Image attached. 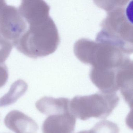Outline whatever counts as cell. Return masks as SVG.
Listing matches in <instances>:
<instances>
[{
	"label": "cell",
	"instance_id": "6",
	"mask_svg": "<svg viewBox=\"0 0 133 133\" xmlns=\"http://www.w3.org/2000/svg\"><path fill=\"white\" fill-rule=\"evenodd\" d=\"M76 119L71 112L52 114L48 116L43 123V133H72Z\"/></svg>",
	"mask_w": 133,
	"mask_h": 133
},
{
	"label": "cell",
	"instance_id": "12",
	"mask_svg": "<svg viewBox=\"0 0 133 133\" xmlns=\"http://www.w3.org/2000/svg\"><path fill=\"white\" fill-rule=\"evenodd\" d=\"M13 43L1 36L0 37V64L4 63L14 47Z\"/></svg>",
	"mask_w": 133,
	"mask_h": 133
},
{
	"label": "cell",
	"instance_id": "16",
	"mask_svg": "<svg viewBox=\"0 0 133 133\" xmlns=\"http://www.w3.org/2000/svg\"><path fill=\"white\" fill-rule=\"evenodd\" d=\"M6 5H7V4L5 1H0V11L3 7Z\"/></svg>",
	"mask_w": 133,
	"mask_h": 133
},
{
	"label": "cell",
	"instance_id": "10",
	"mask_svg": "<svg viewBox=\"0 0 133 133\" xmlns=\"http://www.w3.org/2000/svg\"><path fill=\"white\" fill-rule=\"evenodd\" d=\"M28 85L22 80L12 84L9 91L0 98V107H5L15 103L27 91Z\"/></svg>",
	"mask_w": 133,
	"mask_h": 133
},
{
	"label": "cell",
	"instance_id": "17",
	"mask_svg": "<svg viewBox=\"0 0 133 133\" xmlns=\"http://www.w3.org/2000/svg\"><path fill=\"white\" fill-rule=\"evenodd\" d=\"M77 133H91V132L90 130H83V131H80V132Z\"/></svg>",
	"mask_w": 133,
	"mask_h": 133
},
{
	"label": "cell",
	"instance_id": "2",
	"mask_svg": "<svg viewBox=\"0 0 133 133\" xmlns=\"http://www.w3.org/2000/svg\"><path fill=\"white\" fill-rule=\"evenodd\" d=\"M74 52L80 61L91 65L92 72L117 71L130 60L128 54L112 44L85 38L75 43Z\"/></svg>",
	"mask_w": 133,
	"mask_h": 133
},
{
	"label": "cell",
	"instance_id": "1",
	"mask_svg": "<svg viewBox=\"0 0 133 133\" xmlns=\"http://www.w3.org/2000/svg\"><path fill=\"white\" fill-rule=\"evenodd\" d=\"M50 9L45 2L30 6L23 14L27 27L20 37L14 43L19 52L36 59L55 52L60 42L56 24L50 16Z\"/></svg>",
	"mask_w": 133,
	"mask_h": 133
},
{
	"label": "cell",
	"instance_id": "9",
	"mask_svg": "<svg viewBox=\"0 0 133 133\" xmlns=\"http://www.w3.org/2000/svg\"><path fill=\"white\" fill-rule=\"evenodd\" d=\"M69 99L65 98H54L44 97L37 102L36 106L42 114L50 115L56 113L70 111Z\"/></svg>",
	"mask_w": 133,
	"mask_h": 133
},
{
	"label": "cell",
	"instance_id": "7",
	"mask_svg": "<svg viewBox=\"0 0 133 133\" xmlns=\"http://www.w3.org/2000/svg\"><path fill=\"white\" fill-rule=\"evenodd\" d=\"M5 126L15 133H36L37 123L33 119L19 111L10 112L4 120Z\"/></svg>",
	"mask_w": 133,
	"mask_h": 133
},
{
	"label": "cell",
	"instance_id": "14",
	"mask_svg": "<svg viewBox=\"0 0 133 133\" xmlns=\"http://www.w3.org/2000/svg\"><path fill=\"white\" fill-rule=\"evenodd\" d=\"M128 104L130 110L126 118V124L129 129L133 130V98Z\"/></svg>",
	"mask_w": 133,
	"mask_h": 133
},
{
	"label": "cell",
	"instance_id": "8",
	"mask_svg": "<svg viewBox=\"0 0 133 133\" xmlns=\"http://www.w3.org/2000/svg\"><path fill=\"white\" fill-rule=\"evenodd\" d=\"M116 83L127 103L133 98V61L130 60L117 70Z\"/></svg>",
	"mask_w": 133,
	"mask_h": 133
},
{
	"label": "cell",
	"instance_id": "15",
	"mask_svg": "<svg viewBox=\"0 0 133 133\" xmlns=\"http://www.w3.org/2000/svg\"><path fill=\"white\" fill-rule=\"evenodd\" d=\"M125 12L127 20L133 25V0L130 1L128 4Z\"/></svg>",
	"mask_w": 133,
	"mask_h": 133
},
{
	"label": "cell",
	"instance_id": "18",
	"mask_svg": "<svg viewBox=\"0 0 133 133\" xmlns=\"http://www.w3.org/2000/svg\"><path fill=\"white\" fill-rule=\"evenodd\" d=\"M1 35H0V37H1Z\"/></svg>",
	"mask_w": 133,
	"mask_h": 133
},
{
	"label": "cell",
	"instance_id": "5",
	"mask_svg": "<svg viewBox=\"0 0 133 133\" xmlns=\"http://www.w3.org/2000/svg\"><path fill=\"white\" fill-rule=\"evenodd\" d=\"M27 24L14 6L6 5L0 11V35L14 43L26 30Z\"/></svg>",
	"mask_w": 133,
	"mask_h": 133
},
{
	"label": "cell",
	"instance_id": "11",
	"mask_svg": "<svg viewBox=\"0 0 133 133\" xmlns=\"http://www.w3.org/2000/svg\"><path fill=\"white\" fill-rule=\"evenodd\" d=\"M90 130L92 133H119V132L117 125L108 120L98 122Z\"/></svg>",
	"mask_w": 133,
	"mask_h": 133
},
{
	"label": "cell",
	"instance_id": "13",
	"mask_svg": "<svg viewBox=\"0 0 133 133\" xmlns=\"http://www.w3.org/2000/svg\"><path fill=\"white\" fill-rule=\"evenodd\" d=\"M8 70L5 63L0 64V88L4 86L8 79Z\"/></svg>",
	"mask_w": 133,
	"mask_h": 133
},
{
	"label": "cell",
	"instance_id": "4",
	"mask_svg": "<svg viewBox=\"0 0 133 133\" xmlns=\"http://www.w3.org/2000/svg\"><path fill=\"white\" fill-rule=\"evenodd\" d=\"M119 98L116 93L98 92L88 96H76L70 101V109L76 118L83 121L91 118L104 119L117 107Z\"/></svg>",
	"mask_w": 133,
	"mask_h": 133
},
{
	"label": "cell",
	"instance_id": "3",
	"mask_svg": "<svg viewBox=\"0 0 133 133\" xmlns=\"http://www.w3.org/2000/svg\"><path fill=\"white\" fill-rule=\"evenodd\" d=\"M124 6L107 11L96 40L109 43L129 54L133 53V25L126 17Z\"/></svg>",
	"mask_w": 133,
	"mask_h": 133
}]
</instances>
